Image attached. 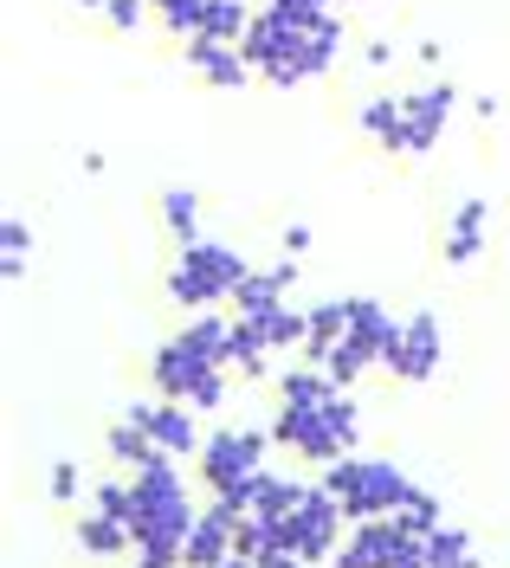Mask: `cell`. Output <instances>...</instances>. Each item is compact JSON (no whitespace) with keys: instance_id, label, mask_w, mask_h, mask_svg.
<instances>
[{"instance_id":"cell-1","label":"cell","mask_w":510,"mask_h":568,"mask_svg":"<svg viewBox=\"0 0 510 568\" xmlns=\"http://www.w3.org/2000/svg\"><path fill=\"white\" fill-rule=\"evenodd\" d=\"M272 439L297 453L304 465H336L356 453V400L343 382H329L324 368H292L278 375V414H272Z\"/></svg>"},{"instance_id":"cell-2","label":"cell","mask_w":510,"mask_h":568,"mask_svg":"<svg viewBox=\"0 0 510 568\" xmlns=\"http://www.w3.org/2000/svg\"><path fill=\"white\" fill-rule=\"evenodd\" d=\"M343 13H317V20H297V13H278V7H258L253 33L239 39L246 65L278 84V91H304L317 84L336 59H343Z\"/></svg>"},{"instance_id":"cell-3","label":"cell","mask_w":510,"mask_h":568,"mask_svg":"<svg viewBox=\"0 0 510 568\" xmlns=\"http://www.w3.org/2000/svg\"><path fill=\"white\" fill-rule=\"evenodd\" d=\"M226 343H233V317H214V311H194L187 329H175L162 349L149 355V388L169 394V400H187L194 414H214L226 400Z\"/></svg>"},{"instance_id":"cell-4","label":"cell","mask_w":510,"mask_h":568,"mask_svg":"<svg viewBox=\"0 0 510 568\" xmlns=\"http://www.w3.org/2000/svg\"><path fill=\"white\" fill-rule=\"evenodd\" d=\"M201 524V504L187 497L182 465L155 453L130 471V530H136V568H182L187 530Z\"/></svg>"},{"instance_id":"cell-5","label":"cell","mask_w":510,"mask_h":568,"mask_svg":"<svg viewBox=\"0 0 510 568\" xmlns=\"http://www.w3.org/2000/svg\"><path fill=\"white\" fill-rule=\"evenodd\" d=\"M343 510H349V524H375V517H401L407 504L420 497V485L407 478L395 459H363V453H343L336 465H324V478H317Z\"/></svg>"},{"instance_id":"cell-6","label":"cell","mask_w":510,"mask_h":568,"mask_svg":"<svg viewBox=\"0 0 510 568\" xmlns=\"http://www.w3.org/2000/svg\"><path fill=\"white\" fill-rule=\"evenodd\" d=\"M253 258H239L220 240H187L175 246V265H169V297L182 311H214V304H233V291L246 284Z\"/></svg>"},{"instance_id":"cell-7","label":"cell","mask_w":510,"mask_h":568,"mask_svg":"<svg viewBox=\"0 0 510 568\" xmlns=\"http://www.w3.org/2000/svg\"><path fill=\"white\" fill-rule=\"evenodd\" d=\"M265 453H272V433L265 426H220V433H207V446H201V485L214 497L246 504V491L272 471Z\"/></svg>"},{"instance_id":"cell-8","label":"cell","mask_w":510,"mask_h":568,"mask_svg":"<svg viewBox=\"0 0 510 568\" xmlns=\"http://www.w3.org/2000/svg\"><path fill=\"white\" fill-rule=\"evenodd\" d=\"M343 530H349V510H343L324 485H310L304 504L278 524V556H272V562H285V556H292V562H329V556L343 549Z\"/></svg>"},{"instance_id":"cell-9","label":"cell","mask_w":510,"mask_h":568,"mask_svg":"<svg viewBox=\"0 0 510 568\" xmlns=\"http://www.w3.org/2000/svg\"><path fill=\"white\" fill-rule=\"evenodd\" d=\"M388 329H395V311H388L381 297H349V329H343V343L324 355V375L349 388V382H363L368 368H381Z\"/></svg>"},{"instance_id":"cell-10","label":"cell","mask_w":510,"mask_h":568,"mask_svg":"<svg viewBox=\"0 0 510 568\" xmlns=\"http://www.w3.org/2000/svg\"><path fill=\"white\" fill-rule=\"evenodd\" d=\"M439 362H446V329H439L434 311H407V317H395L388 343H381V368H388L395 382H407V388H420V382L439 375Z\"/></svg>"},{"instance_id":"cell-11","label":"cell","mask_w":510,"mask_h":568,"mask_svg":"<svg viewBox=\"0 0 510 568\" xmlns=\"http://www.w3.org/2000/svg\"><path fill=\"white\" fill-rule=\"evenodd\" d=\"M452 110H459V84H452V78H434V84L407 91L401 98V155H427V149L446 136Z\"/></svg>"},{"instance_id":"cell-12","label":"cell","mask_w":510,"mask_h":568,"mask_svg":"<svg viewBox=\"0 0 510 568\" xmlns=\"http://www.w3.org/2000/svg\"><path fill=\"white\" fill-rule=\"evenodd\" d=\"M136 420L149 426V439H155V453H169V459H201V420H194V407L187 400H169V394H155L143 407H130Z\"/></svg>"},{"instance_id":"cell-13","label":"cell","mask_w":510,"mask_h":568,"mask_svg":"<svg viewBox=\"0 0 510 568\" xmlns=\"http://www.w3.org/2000/svg\"><path fill=\"white\" fill-rule=\"evenodd\" d=\"M239 504L233 497H214L207 510H201V524L187 530V549H182V568H220L233 556V536H239Z\"/></svg>"},{"instance_id":"cell-14","label":"cell","mask_w":510,"mask_h":568,"mask_svg":"<svg viewBox=\"0 0 510 568\" xmlns=\"http://www.w3.org/2000/svg\"><path fill=\"white\" fill-rule=\"evenodd\" d=\"M187 52V71H194V78H201V84H214V91H246V84H253L258 71L246 65V52H239V45H226V39H207V33H194V39H182Z\"/></svg>"},{"instance_id":"cell-15","label":"cell","mask_w":510,"mask_h":568,"mask_svg":"<svg viewBox=\"0 0 510 568\" xmlns=\"http://www.w3.org/2000/svg\"><path fill=\"white\" fill-rule=\"evenodd\" d=\"M292 284H297V258L285 252L278 265H253L246 284L233 291V317H258V311H278V304H292Z\"/></svg>"},{"instance_id":"cell-16","label":"cell","mask_w":510,"mask_h":568,"mask_svg":"<svg viewBox=\"0 0 510 568\" xmlns=\"http://www.w3.org/2000/svg\"><path fill=\"white\" fill-rule=\"evenodd\" d=\"M78 549L98 562H116V556H136V530H130V517H116L104 504H84L78 510Z\"/></svg>"},{"instance_id":"cell-17","label":"cell","mask_w":510,"mask_h":568,"mask_svg":"<svg viewBox=\"0 0 510 568\" xmlns=\"http://www.w3.org/2000/svg\"><path fill=\"white\" fill-rule=\"evenodd\" d=\"M484 233H491V201H459L452 220H446V265H472L484 252Z\"/></svg>"},{"instance_id":"cell-18","label":"cell","mask_w":510,"mask_h":568,"mask_svg":"<svg viewBox=\"0 0 510 568\" xmlns=\"http://www.w3.org/2000/svg\"><path fill=\"white\" fill-rule=\"evenodd\" d=\"M265 336V349L272 355H304V343H310V311H292V304H278V311H258V317H246Z\"/></svg>"},{"instance_id":"cell-19","label":"cell","mask_w":510,"mask_h":568,"mask_svg":"<svg viewBox=\"0 0 510 568\" xmlns=\"http://www.w3.org/2000/svg\"><path fill=\"white\" fill-rule=\"evenodd\" d=\"M356 130H363L375 149L401 155V98H395V91H375V98H363V110H356Z\"/></svg>"},{"instance_id":"cell-20","label":"cell","mask_w":510,"mask_h":568,"mask_svg":"<svg viewBox=\"0 0 510 568\" xmlns=\"http://www.w3.org/2000/svg\"><path fill=\"white\" fill-rule=\"evenodd\" d=\"M104 446H110V459L130 465V471L155 459V439H149V426L136 420V414H116V420H110V433H104Z\"/></svg>"},{"instance_id":"cell-21","label":"cell","mask_w":510,"mask_h":568,"mask_svg":"<svg viewBox=\"0 0 510 568\" xmlns=\"http://www.w3.org/2000/svg\"><path fill=\"white\" fill-rule=\"evenodd\" d=\"M162 226H169V240L187 246V240H201V194L194 187H162Z\"/></svg>"},{"instance_id":"cell-22","label":"cell","mask_w":510,"mask_h":568,"mask_svg":"<svg viewBox=\"0 0 510 568\" xmlns=\"http://www.w3.org/2000/svg\"><path fill=\"white\" fill-rule=\"evenodd\" d=\"M427 568H484V556H478V542L459 524H439L427 536Z\"/></svg>"},{"instance_id":"cell-23","label":"cell","mask_w":510,"mask_h":568,"mask_svg":"<svg viewBox=\"0 0 510 568\" xmlns=\"http://www.w3.org/2000/svg\"><path fill=\"white\" fill-rule=\"evenodd\" d=\"M253 0H207V13H201V33L207 39H226V45H239V39L253 33Z\"/></svg>"},{"instance_id":"cell-24","label":"cell","mask_w":510,"mask_h":568,"mask_svg":"<svg viewBox=\"0 0 510 568\" xmlns=\"http://www.w3.org/2000/svg\"><path fill=\"white\" fill-rule=\"evenodd\" d=\"M265 355H272V349H265V336H258L246 317H233V343H226V362H233V375H239V382H258V375L272 368Z\"/></svg>"},{"instance_id":"cell-25","label":"cell","mask_w":510,"mask_h":568,"mask_svg":"<svg viewBox=\"0 0 510 568\" xmlns=\"http://www.w3.org/2000/svg\"><path fill=\"white\" fill-rule=\"evenodd\" d=\"M0 272H7V284H20L27 278V265H33V226L20 220V213H7V226H0Z\"/></svg>"},{"instance_id":"cell-26","label":"cell","mask_w":510,"mask_h":568,"mask_svg":"<svg viewBox=\"0 0 510 568\" xmlns=\"http://www.w3.org/2000/svg\"><path fill=\"white\" fill-rule=\"evenodd\" d=\"M149 13H155L149 0H110V7H104V20L116 27V33H136V27H143Z\"/></svg>"},{"instance_id":"cell-27","label":"cell","mask_w":510,"mask_h":568,"mask_svg":"<svg viewBox=\"0 0 510 568\" xmlns=\"http://www.w3.org/2000/svg\"><path fill=\"white\" fill-rule=\"evenodd\" d=\"M84 485H78V465L72 459H52V504H78Z\"/></svg>"},{"instance_id":"cell-28","label":"cell","mask_w":510,"mask_h":568,"mask_svg":"<svg viewBox=\"0 0 510 568\" xmlns=\"http://www.w3.org/2000/svg\"><path fill=\"white\" fill-rule=\"evenodd\" d=\"M278 13H297V20H317V13H336V0H265Z\"/></svg>"},{"instance_id":"cell-29","label":"cell","mask_w":510,"mask_h":568,"mask_svg":"<svg viewBox=\"0 0 510 568\" xmlns=\"http://www.w3.org/2000/svg\"><path fill=\"white\" fill-rule=\"evenodd\" d=\"M363 65H375V71L395 65V39H368V45H363Z\"/></svg>"},{"instance_id":"cell-30","label":"cell","mask_w":510,"mask_h":568,"mask_svg":"<svg viewBox=\"0 0 510 568\" xmlns=\"http://www.w3.org/2000/svg\"><path fill=\"white\" fill-rule=\"evenodd\" d=\"M285 252H292V258H297V252H310V226H304V220L285 226Z\"/></svg>"},{"instance_id":"cell-31","label":"cell","mask_w":510,"mask_h":568,"mask_svg":"<svg viewBox=\"0 0 510 568\" xmlns=\"http://www.w3.org/2000/svg\"><path fill=\"white\" fill-rule=\"evenodd\" d=\"M78 7H84V13H104L110 0H78Z\"/></svg>"},{"instance_id":"cell-32","label":"cell","mask_w":510,"mask_h":568,"mask_svg":"<svg viewBox=\"0 0 510 568\" xmlns=\"http://www.w3.org/2000/svg\"><path fill=\"white\" fill-rule=\"evenodd\" d=\"M272 568H324V562H292V556H285V562H272Z\"/></svg>"},{"instance_id":"cell-33","label":"cell","mask_w":510,"mask_h":568,"mask_svg":"<svg viewBox=\"0 0 510 568\" xmlns=\"http://www.w3.org/2000/svg\"><path fill=\"white\" fill-rule=\"evenodd\" d=\"M336 7H363V0H336Z\"/></svg>"}]
</instances>
